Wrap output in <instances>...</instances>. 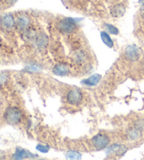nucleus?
<instances>
[{"label":"nucleus","instance_id":"obj_6","mask_svg":"<svg viewBox=\"0 0 144 160\" xmlns=\"http://www.w3.org/2000/svg\"><path fill=\"white\" fill-rule=\"evenodd\" d=\"M1 23L4 28L7 30H10L14 27L16 21L14 20V18H13V16L12 14L7 13V14H5L3 17H2Z\"/></svg>","mask_w":144,"mask_h":160},{"label":"nucleus","instance_id":"obj_9","mask_svg":"<svg viewBox=\"0 0 144 160\" xmlns=\"http://www.w3.org/2000/svg\"><path fill=\"white\" fill-rule=\"evenodd\" d=\"M35 154L29 151H27L24 149L17 148L16 150V152L13 154V159H23L26 158H29V157H34Z\"/></svg>","mask_w":144,"mask_h":160},{"label":"nucleus","instance_id":"obj_5","mask_svg":"<svg viewBox=\"0 0 144 160\" xmlns=\"http://www.w3.org/2000/svg\"><path fill=\"white\" fill-rule=\"evenodd\" d=\"M82 93L78 89H73L70 90L67 95V100L69 104L73 105H77L82 100Z\"/></svg>","mask_w":144,"mask_h":160},{"label":"nucleus","instance_id":"obj_18","mask_svg":"<svg viewBox=\"0 0 144 160\" xmlns=\"http://www.w3.org/2000/svg\"><path fill=\"white\" fill-rule=\"evenodd\" d=\"M36 149L38 151H40V152L42 153H47L49 152V150H50V147L49 145H38L37 147H36Z\"/></svg>","mask_w":144,"mask_h":160},{"label":"nucleus","instance_id":"obj_10","mask_svg":"<svg viewBox=\"0 0 144 160\" xmlns=\"http://www.w3.org/2000/svg\"><path fill=\"white\" fill-rule=\"evenodd\" d=\"M127 148L124 145H113L108 149L107 153L108 154H113L114 153L117 155L121 156L126 152Z\"/></svg>","mask_w":144,"mask_h":160},{"label":"nucleus","instance_id":"obj_2","mask_svg":"<svg viewBox=\"0 0 144 160\" xmlns=\"http://www.w3.org/2000/svg\"><path fill=\"white\" fill-rule=\"evenodd\" d=\"M58 29L63 33H71L77 28V22L72 18H64L58 23Z\"/></svg>","mask_w":144,"mask_h":160},{"label":"nucleus","instance_id":"obj_4","mask_svg":"<svg viewBox=\"0 0 144 160\" xmlns=\"http://www.w3.org/2000/svg\"><path fill=\"white\" fill-rule=\"evenodd\" d=\"M124 54L127 59L134 62V61L139 59L141 57V50L137 45H131L127 47Z\"/></svg>","mask_w":144,"mask_h":160},{"label":"nucleus","instance_id":"obj_15","mask_svg":"<svg viewBox=\"0 0 144 160\" xmlns=\"http://www.w3.org/2000/svg\"><path fill=\"white\" fill-rule=\"evenodd\" d=\"M141 136V131L137 128H132L129 131L128 133V138L132 140H137Z\"/></svg>","mask_w":144,"mask_h":160},{"label":"nucleus","instance_id":"obj_3","mask_svg":"<svg viewBox=\"0 0 144 160\" xmlns=\"http://www.w3.org/2000/svg\"><path fill=\"white\" fill-rule=\"evenodd\" d=\"M91 143L96 150H103L109 145L110 138L106 135L98 133L93 137L91 139Z\"/></svg>","mask_w":144,"mask_h":160},{"label":"nucleus","instance_id":"obj_1","mask_svg":"<svg viewBox=\"0 0 144 160\" xmlns=\"http://www.w3.org/2000/svg\"><path fill=\"white\" fill-rule=\"evenodd\" d=\"M4 118L10 124H17L21 121L22 112L17 107H9L5 112Z\"/></svg>","mask_w":144,"mask_h":160},{"label":"nucleus","instance_id":"obj_7","mask_svg":"<svg viewBox=\"0 0 144 160\" xmlns=\"http://www.w3.org/2000/svg\"><path fill=\"white\" fill-rule=\"evenodd\" d=\"M30 23V21L28 16L21 15L17 18V20L16 21V26L19 30H24L29 26Z\"/></svg>","mask_w":144,"mask_h":160},{"label":"nucleus","instance_id":"obj_17","mask_svg":"<svg viewBox=\"0 0 144 160\" xmlns=\"http://www.w3.org/2000/svg\"><path fill=\"white\" fill-rule=\"evenodd\" d=\"M66 158L70 159H81V154L77 151H69L66 154Z\"/></svg>","mask_w":144,"mask_h":160},{"label":"nucleus","instance_id":"obj_20","mask_svg":"<svg viewBox=\"0 0 144 160\" xmlns=\"http://www.w3.org/2000/svg\"><path fill=\"white\" fill-rule=\"evenodd\" d=\"M140 13H141V16H142L143 18H144V3L141 5V9H140Z\"/></svg>","mask_w":144,"mask_h":160},{"label":"nucleus","instance_id":"obj_19","mask_svg":"<svg viewBox=\"0 0 144 160\" xmlns=\"http://www.w3.org/2000/svg\"><path fill=\"white\" fill-rule=\"evenodd\" d=\"M27 69L30 71H38L39 68L37 67H35V66H31V67H27Z\"/></svg>","mask_w":144,"mask_h":160},{"label":"nucleus","instance_id":"obj_14","mask_svg":"<svg viewBox=\"0 0 144 160\" xmlns=\"http://www.w3.org/2000/svg\"><path fill=\"white\" fill-rule=\"evenodd\" d=\"M101 40L104 42L105 45L107 47H108L109 48H112L113 45H114V42H113V40L111 39L110 35L107 33L106 32L102 31L101 32Z\"/></svg>","mask_w":144,"mask_h":160},{"label":"nucleus","instance_id":"obj_16","mask_svg":"<svg viewBox=\"0 0 144 160\" xmlns=\"http://www.w3.org/2000/svg\"><path fill=\"white\" fill-rule=\"evenodd\" d=\"M105 26H106V29L109 33L112 35H118L119 34V30L117 27L113 26L112 24L106 23L105 24Z\"/></svg>","mask_w":144,"mask_h":160},{"label":"nucleus","instance_id":"obj_13","mask_svg":"<svg viewBox=\"0 0 144 160\" xmlns=\"http://www.w3.org/2000/svg\"><path fill=\"white\" fill-rule=\"evenodd\" d=\"M101 79V76L98 73H95L91 76L89 77L88 78L83 80L82 82L86 85H89V86H94V85H96L98 83Z\"/></svg>","mask_w":144,"mask_h":160},{"label":"nucleus","instance_id":"obj_11","mask_svg":"<svg viewBox=\"0 0 144 160\" xmlns=\"http://www.w3.org/2000/svg\"><path fill=\"white\" fill-rule=\"evenodd\" d=\"M53 72L56 76H65L69 73V68L67 65L63 64V63H59L54 67Z\"/></svg>","mask_w":144,"mask_h":160},{"label":"nucleus","instance_id":"obj_8","mask_svg":"<svg viewBox=\"0 0 144 160\" xmlns=\"http://www.w3.org/2000/svg\"><path fill=\"white\" fill-rule=\"evenodd\" d=\"M126 12L125 6L123 4L119 3L114 5L110 10V13L113 17L114 18H120L123 16L124 13Z\"/></svg>","mask_w":144,"mask_h":160},{"label":"nucleus","instance_id":"obj_12","mask_svg":"<svg viewBox=\"0 0 144 160\" xmlns=\"http://www.w3.org/2000/svg\"><path fill=\"white\" fill-rule=\"evenodd\" d=\"M48 43L49 38L45 33H44V32L40 33L37 37H36V45H37L38 48H45L47 45H48Z\"/></svg>","mask_w":144,"mask_h":160},{"label":"nucleus","instance_id":"obj_21","mask_svg":"<svg viewBox=\"0 0 144 160\" xmlns=\"http://www.w3.org/2000/svg\"><path fill=\"white\" fill-rule=\"evenodd\" d=\"M8 2H9V3H11V4H13V3H14V2H16V1H17V0H7Z\"/></svg>","mask_w":144,"mask_h":160}]
</instances>
